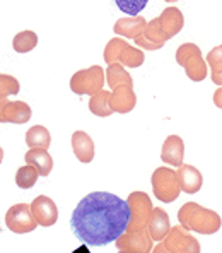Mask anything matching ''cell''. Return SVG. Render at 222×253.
Here are the masks:
<instances>
[{
    "label": "cell",
    "instance_id": "6da1fadb",
    "mask_svg": "<svg viewBox=\"0 0 222 253\" xmlns=\"http://www.w3.org/2000/svg\"><path fill=\"white\" fill-rule=\"evenodd\" d=\"M130 209L127 200L108 192H92L72 212L70 226L82 243L105 247L116 241L128 228Z\"/></svg>",
    "mask_w": 222,
    "mask_h": 253
},
{
    "label": "cell",
    "instance_id": "7a4b0ae2",
    "mask_svg": "<svg viewBox=\"0 0 222 253\" xmlns=\"http://www.w3.org/2000/svg\"><path fill=\"white\" fill-rule=\"evenodd\" d=\"M130 209V221L127 231L114 243L123 253H150L152 240L149 236V219L152 214V202L144 192H132L127 199Z\"/></svg>",
    "mask_w": 222,
    "mask_h": 253
},
{
    "label": "cell",
    "instance_id": "3957f363",
    "mask_svg": "<svg viewBox=\"0 0 222 253\" xmlns=\"http://www.w3.org/2000/svg\"><path fill=\"white\" fill-rule=\"evenodd\" d=\"M180 226L186 231L200 234H214L221 229L222 219L216 211L202 207L197 202H186L178 211Z\"/></svg>",
    "mask_w": 222,
    "mask_h": 253
},
{
    "label": "cell",
    "instance_id": "277c9868",
    "mask_svg": "<svg viewBox=\"0 0 222 253\" xmlns=\"http://www.w3.org/2000/svg\"><path fill=\"white\" fill-rule=\"evenodd\" d=\"M146 60V55L140 48H135L132 44H128L125 40L121 38H113L110 40L108 44L105 48V62L108 65H113V63L120 62L123 63L125 67H140Z\"/></svg>",
    "mask_w": 222,
    "mask_h": 253
},
{
    "label": "cell",
    "instance_id": "5b68a950",
    "mask_svg": "<svg viewBox=\"0 0 222 253\" xmlns=\"http://www.w3.org/2000/svg\"><path fill=\"white\" fill-rule=\"evenodd\" d=\"M152 253H200V243L180 224L171 228L168 236L155 245Z\"/></svg>",
    "mask_w": 222,
    "mask_h": 253
},
{
    "label": "cell",
    "instance_id": "8992f818",
    "mask_svg": "<svg viewBox=\"0 0 222 253\" xmlns=\"http://www.w3.org/2000/svg\"><path fill=\"white\" fill-rule=\"evenodd\" d=\"M176 62L183 67L188 79H191L193 83H200L207 77V62L203 60L202 51L197 44H181L176 50Z\"/></svg>",
    "mask_w": 222,
    "mask_h": 253
},
{
    "label": "cell",
    "instance_id": "52a82bcc",
    "mask_svg": "<svg viewBox=\"0 0 222 253\" xmlns=\"http://www.w3.org/2000/svg\"><path fill=\"white\" fill-rule=\"evenodd\" d=\"M150 183H152V190L155 199H159L161 202H175L180 197V181H178L176 171L171 168H157L152 173L150 178Z\"/></svg>",
    "mask_w": 222,
    "mask_h": 253
},
{
    "label": "cell",
    "instance_id": "ba28073f",
    "mask_svg": "<svg viewBox=\"0 0 222 253\" xmlns=\"http://www.w3.org/2000/svg\"><path fill=\"white\" fill-rule=\"evenodd\" d=\"M105 85V72L99 65H92L86 70H79L70 79V89L75 94H89L94 96L103 91Z\"/></svg>",
    "mask_w": 222,
    "mask_h": 253
},
{
    "label": "cell",
    "instance_id": "9c48e42d",
    "mask_svg": "<svg viewBox=\"0 0 222 253\" xmlns=\"http://www.w3.org/2000/svg\"><path fill=\"white\" fill-rule=\"evenodd\" d=\"M5 224L16 234L31 233L38 228V222H36L31 207L28 204H16V206L10 207L5 214Z\"/></svg>",
    "mask_w": 222,
    "mask_h": 253
},
{
    "label": "cell",
    "instance_id": "30bf717a",
    "mask_svg": "<svg viewBox=\"0 0 222 253\" xmlns=\"http://www.w3.org/2000/svg\"><path fill=\"white\" fill-rule=\"evenodd\" d=\"M33 111L29 105L24 101H9V99H0V124H16L22 125L29 122Z\"/></svg>",
    "mask_w": 222,
    "mask_h": 253
},
{
    "label": "cell",
    "instance_id": "8fae6325",
    "mask_svg": "<svg viewBox=\"0 0 222 253\" xmlns=\"http://www.w3.org/2000/svg\"><path fill=\"white\" fill-rule=\"evenodd\" d=\"M31 212L35 215L36 222L38 226H53L58 219V209H57V204L50 199V197H44V195H39L36 197L35 200L31 202Z\"/></svg>",
    "mask_w": 222,
    "mask_h": 253
},
{
    "label": "cell",
    "instance_id": "7c38bea8",
    "mask_svg": "<svg viewBox=\"0 0 222 253\" xmlns=\"http://www.w3.org/2000/svg\"><path fill=\"white\" fill-rule=\"evenodd\" d=\"M168 42L162 33L161 26H159V19L155 17L150 22H147L146 29L142 31V35L139 38H135V43L142 50H159L164 46V43Z\"/></svg>",
    "mask_w": 222,
    "mask_h": 253
},
{
    "label": "cell",
    "instance_id": "4fadbf2b",
    "mask_svg": "<svg viewBox=\"0 0 222 253\" xmlns=\"http://www.w3.org/2000/svg\"><path fill=\"white\" fill-rule=\"evenodd\" d=\"M137 105V96L133 92V87L128 85H120V87L113 89L110 94V108L113 110V113H130V111Z\"/></svg>",
    "mask_w": 222,
    "mask_h": 253
},
{
    "label": "cell",
    "instance_id": "5bb4252c",
    "mask_svg": "<svg viewBox=\"0 0 222 253\" xmlns=\"http://www.w3.org/2000/svg\"><path fill=\"white\" fill-rule=\"evenodd\" d=\"M183 158H185V142L181 137L178 135H169L166 137L164 144H162V151H161V159L166 165H173L180 168L183 165Z\"/></svg>",
    "mask_w": 222,
    "mask_h": 253
},
{
    "label": "cell",
    "instance_id": "9a60e30c",
    "mask_svg": "<svg viewBox=\"0 0 222 253\" xmlns=\"http://www.w3.org/2000/svg\"><path fill=\"white\" fill-rule=\"evenodd\" d=\"M176 176L180 181V188L185 193H197L203 185L202 173L191 165H181L176 171Z\"/></svg>",
    "mask_w": 222,
    "mask_h": 253
},
{
    "label": "cell",
    "instance_id": "2e32d148",
    "mask_svg": "<svg viewBox=\"0 0 222 253\" xmlns=\"http://www.w3.org/2000/svg\"><path fill=\"white\" fill-rule=\"evenodd\" d=\"M159 19V26H161L162 33H164L166 40H171L173 36H176L178 33L183 29V14H181L180 9L176 7H168L166 10H162Z\"/></svg>",
    "mask_w": 222,
    "mask_h": 253
},
{
    "label": "cell",
    "instance_id": "e0dca14e",
    "mask_svg": "<svg viewBox=\"0 0 222 253\" xmlns=\"http://www.w3.org/2000/svg\"><path fill=\"white\" fill-rule=\"evenodd\" d=\"M171 231V224H169V215L168 212L161 207H154L152 214L149 219V236L152 241H162L168 233Z\"/></svg>",
    "mask_w": 222,
    "mask_h": 253
},
{
    "label": "cell",
    "instance_id": "ac0fdd59",
    "mask_svg": "<svg viewBox=\"0 0 222 253\" xmlns=\"http://www.w3.org/2000/svg\"><path fill=\"white\" fill-rule=\"evenodd\" d=\"M147 21L144 19L142 16H133V17H121V19L116 21L113 31L120 36H125V38H139L142 35V31L146 29Z\"/></svg>",
    "mask_w": 222,
    "mask_h": 253
},
{
    "label": "cell",
    "instance_id": "d6986e66",
    "mask_svg": "<svg viewBox=\"0 0 222 253\" xmlns=\"http://www.w3.org/2000/svg\"><path fill=\"white\" fill-rule=\"evenodd\" d=\"M72 149L80 163H91L94 159V142L82 130H77L72 135Z\"/></svg>",
    "mask_w": 222,
    "mask_h": 253
},
{
    "label": "cell",
    "instance_id": "ffe728a7",
    "mask_svg": "<svg viewBox=\"0 0 222 253\" xmlns=\"http://www.w3.org/2000/svg\"><path fill=\"white\" fill-rule=\"evenodd\" d=\"M24 159L29 166L38 169V173L41 176H48L51 173V169H53V159L44 149H29L26 152Z\"/></svg>",
    "mask_w": 222,
    "mask_h": 253
},
{
    "label": "cell",
    "instance_id": "44dd1931",
    "mask_svg": "<svg viewBox=\"0 0 222 253\" xmlns=\"http://www.w3.org/2000/svg\"><path fill=\"white\" fill-rule=\"evenodd\" d=\"M26 144L31 149H44V151H46L51 144L50 132L41 125L31 126V128L26 132Z\"/></svg>",
    "mask_w": 222,
    "mask_h": 253
},
{
    "label": "cell",
    "instance_id": "7402d4cb",
    "mask_svg": "<svg viewBox=\"0 0 222 253\" xmlns=\"http://www.w3.org/2000/svg\"><path fill=\"white\" fill-rule=\"evenodd\" d=\"M106 81H108V85L111 89H116V87H120V85L133 87L132 76L120 65V63L108 65V70H106Z\"/></svg>",
    "mask_w": 222,
    "mask_h": 253
},
{
    "label": "cell",
    "instance_id": "603a6c76",
    "mask_svg": "<svg viewBox=\"0 0 222 253\" xmlns=\"http://www.w3.org/2000/svg\"><path fill=\"white\" fill-rule=\"evenodd\" d=\"M110 91H99L98 94L91 96L89 101V110L96 117H110L113 110L110 108Z\"/></svg>",
    "mask_w": 222,
    "mask_h": 253
},
{
    "label": "cell",
    "instance_id": "cb8c5ba5",
    "mask_svg": "<svg viewBox=\"0 0 222 253\" xmlns=\"http://www.w3.org/2000/svg\"><path fill=\"white\" fill-rule=\"evenodd\" d=\"M38 44V36L33 31H22L19 35L14 36L12 40V48L17 53H26V51H31L33 48Z\"/></svg>",
    "mask_w": 222,
    "mask_h": 253
},
{
    "label": "cell",
    "instance_id": "d4e9b609",
    "mask_svg": "<svg viewBox=\"0 0 222 253\" xmlns=\"http://www.w3.org/2000/svg\"><path fill=\"white\" fill-rule=\"evenodd\" d=\"M38 178H39L38 169L33 168V166H29V165H26V166H22V168L17 169L16 183H17V187H19V188L28 190V188H31L33 185L36 183V180H38Z\"/></svg>",
    "mask_w": 222,
    "mask_h": 253
},
{
    "label": "cell",
    "instance_id": "484cf974",
    "mask_svg": "<svg viewBox=\"0 0 222 253\" xmlns=\"http://www.w3.org/2000/svg\"><path fill=\"white\" fill-rule=\"evenodd\" d=\"M19 92V81L7 74H0V99H5L7 96H14Z\"/></svg>",
    "mask_w": 222,
    "mask_h": 253
},
{
    "label": "cell",
    "instance_id": "4316f807",
    "mask_svg": "<svg viewBox=\"0 0 222 253\" xmlns=\"http://www.w3.org/2000/svg\"><path fill=\"white\" fill-rule=\"evenodd\" d=\"M207 63H209L212 72H222V44L212 48L207 55Z\"/></svg>",
    "mask_w": 222,
    "mask_h": 253
},
{
    "label": "cell",
    "instance_id": "83f0119b",
    "mask_svg": "<svg viewBox=\"0 0 222 253\" xmlns=\"http://www.w3.org/2000/svg\"><path fill=\"white\" fill-rule=\"evenodd\" d=\"M116 5L120 7L121 10H125L127 14H139V10H142L144 7L147 5L146 2H116Z\"/></svg>",
    "mask_w": 222,
    "mask_h": 253
},
{
    "label": "cell",
    "instance_id": "f1b7e54d",
    "mask_svg": "<svg viewBox=\"0 0 222 253\" xmlns=\"http://www.w3.org/2000/svg\"><path fill=\"white\" fill-rule=\"evenodd\" d=\"M214 103H216L217 108L222 110V87H219L216 92H214Z\"/></svg>",
    "mask_w": 222,
    "mask_h": 253
},
{
    "label": "cell",
    "instance_id": "f546056e",
    "mask_svg": "<svg viewBox=\"0 0 222 253\" xmlns=\"http://www.w3.org/2000/svg\"><path fill=\"white\" fill-rule=\"evenodd\" d=\"M210 79H212L214 84L222 87V72H210Z\"/></svg>",
    "mask_w": 222,
    "mask_h": 253
},
{
    "label": "cell",
    "instance_id": "4dcf8cb0",
    "mask_svg": "<svg viewBox=\"0 0 222 253\" xmlns=\"http://www.w3.org/2000/svg\"><path fill=\"white\" fill-rule=\"evenodd\" d=\"M74 253H89L86 248H82V250H77V252H74Z\"/></svg>",
    "mask_w": 222,
    "mask_h": 253
},
{
    "label": "cell",
    "instance_id": "1f68e13d",
    "mask_svg": "<svg viewBox=\"0 0 222 253\" xmlns=\"http://www.w3.org/2000/svg\"><path fill=\"white\" fill-rule=\"evenodd\" d=\"M2 159H3V151H2V147H0V163H2Z\"/></svg>",
    "mask_w": 222,
    "mask_h": 253
},
{
    "label": "cell",
    "instance_id": "d6a6232c",
    "mask_svg": "<svg viewBox=\"0 0 222 253\" xmlns=\"http://www.w3.org/2000/svg\"><path fill=\"white\" fill-rule=\"evenodd\" d=\"M118 253H123V252H118Z\"/></svg>",
    "mask_w": 222,
    "mask_h": 253
}]
</instances>
